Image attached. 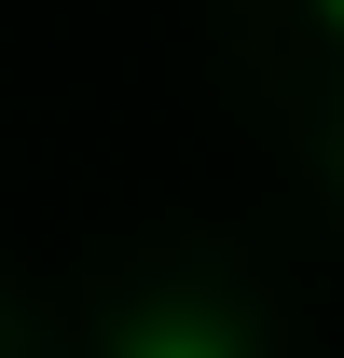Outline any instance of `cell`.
Segmentation results:
<instances>
[{
    "instance_id": "cell-1",
    "label": "cell",
    "mask_w": 344,
    "mask_h": 358,
    "mask_svg": "<svg viewBox=\"0 0 344 358\" xmlns=\"http://www.w3.org/2000/svg\"><path fill=\"white\" fill-rule=\"evenodd\" d=\"M110 358H248L220 317H193V303H152V317H124V345Z\"/></svg>"
},
{
    "instance_id": "cell-2",
    "label": "cell",
    "mask_w": 344,
    "mask_h": 358,
    "mask_svg": "<svg viewBox=\"0 0 344 358\" xmlns=\"http://www.w3.org/2000/svg\"><path fill=\"white\" fill-rule=\"evenodd\" d=\"M303 14H317V28H331V42H344V0H303Z\"/></svg>"
}]
</instances>
